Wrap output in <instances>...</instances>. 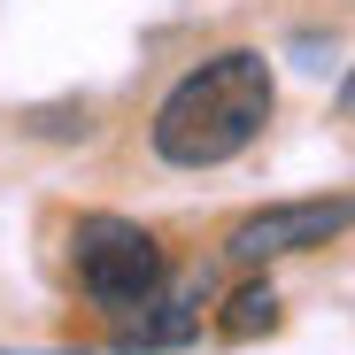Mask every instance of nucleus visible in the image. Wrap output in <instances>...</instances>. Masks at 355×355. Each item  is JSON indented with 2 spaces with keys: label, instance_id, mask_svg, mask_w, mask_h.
Listing matches in <instances>:
<instances>
[{
  "label": "nucleus",
  "instance_id": "nucleus-1",
  "mask_svg": "<svg viewBox=\"0 0 355 355\" xmlns=\"http://www.w3.org/2000/svg\"><path fill=\"white\" fill-rule=\"evenodd\" d=\"M270 62L255 46H224L209 54V62H193L186 78H178L155 108V155L178 162V170H209V162H232V155H248L255 132L270 124Z\"/></svg>",
  "mask_w": 355,
  "mask_h": 355
},
{
  "label": "nucleus",
  "instance_id": "nucleus-2",
  "mask_svg": "<svg viewBox=\"0 0 355 355\" xmlns=\"http://www.w3.org/2000/svg\"><path fill=\"white\" fill-rule=\"evenodd\" d=\"M70 263H78V286L93 293L108 317L147 309L162 293V270H170L162 248H155V232L132 224V216H85L70 232Z\"/></svg>",
  "mask_w": 355,
  "mask_h": 355
},
{
  "label": "nucleus",
  "instance_id": "nucleus-3",
  "mask_svg": "<svg viewBox=\"0 0 355 355\" xmlns=\"http://www.w3.org/2000/svg\"><path fill=\"white\" fill-rule=\"evenodd\" d=\"M355 232V193H309V201H278V209H255L232 224L224 255L240 270H263L278 255H302V248H324V240H347Z\"/></svg>",
  "mask_w": 355,
  "mask_h": 355
},
{
  "label": "nucleus",
  "instance_id": "nucleus-4",
  "mask_svg": "<svg viewBox=\"0 0 355 355\" xmlns=\"http://www.w3.org/2000/svg\"><path fill=\"white\" fill-rule=\"evenodd\" d=\"M193 340V309L186 302H170V309H132V324L124 332H116V347H124V355H155V347H186Z\"/></svg>",
  "mask_w": 355,
  "mask_h": 355
},
{
  "label": "nucleus",
  "instance_id": "nucleus-5",
  "mask_svg": "<svg viewBox=\"0 0 355 355\" xmlns=\"http://www.w3.org/2000/svg\"><path fill=\"white\" fill-rule=\"evenodd\" d=\"M278 317H286V302H278V286L248 278V286H240V293H232V302H224L216 332H224V340H263V332H278Z\"/></svg>",
  "mask_w": 355,
  "mask_h": 355
},
{
  "label": "nucleus",
  "instance_id": "nucleus-6",
  "mask_svg": "<svg viewBox=\"0 0 355 355\" xmlns=\"http://www.w3.org/2000/svg\"><path fill=\"white\" fill-rule=\"evenodd\" d=\"M340 116H355V70L340 78Z\"/></svg>",
  "mask_w": 355,
  "mask_h": 355
}]
</instances>
